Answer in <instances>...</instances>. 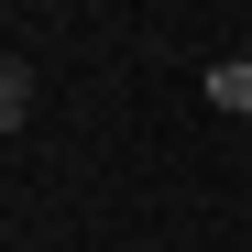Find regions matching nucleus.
<instances>
[{"label":"nucleus","instance_id":"obj_3","mask_svg":"<svg viewBox=\"0 0 252 252\" xmlns=\"http://www.w3.org/2000/svg\"><path fill=\"white\" fill-rule=\"evenodd\" d=\"M241 55H252V11H241Z\"/></svg>","mask_w":252,"mask_h":252},{"label":"nucleus","instance_id":"obj_1","mask_svg":"<svg viewBox=\"0 0 252 252\" xmlns=\"http://www.w3.org/2000/svg\"><path fill=\"white\" fill-rule=\"evenodd\" d=\"M33 99H44V77H33V55H0V143L33 121Z\"/></svg>","mask_w":252,"mask_h":252},{"label":"nucleus","instance_id":"obj_2","mask_svg":"<svg viewBox=\"0 0 252 252\" xmlns=\"http://www.w3.org/2000/svg\"><path fill=\"white\" fill-rule=\"evenodd\" d=\"M208 110H220V121H252V55H220V66H208Z\"/></svg>","mask_w":252,"mask_h":252}]
</instances>
